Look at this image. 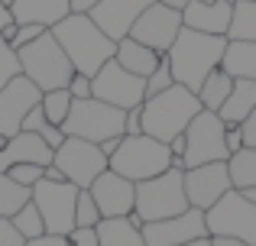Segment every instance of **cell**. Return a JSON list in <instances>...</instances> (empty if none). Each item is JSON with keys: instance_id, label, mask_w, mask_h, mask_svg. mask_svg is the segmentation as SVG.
Wrapping results in <instances>:
<instances>
[{"instance_id": "1", "label": "cell", "mask_w": 256, "mask_h": 246, "mask_svg": "<svg viewBox=\"0 0 256 246\" xmlns=\"http://www.w3.org/2000/svg\"><path fill=\"white\" fill-rule=\"evenodd\" d=\"M52 36L72 58L78 75L94 78L114 55H117V42L94 23L88 13H68L58 26H52Z\"/></svg>"}, {"instance_id": "2", "label": "cell", "mask_w": 256, "mask_h": 246, "mask_svg": "<svg viewBox=\"0 0 256 246\" xmlns=\"http://www.w3.org/2000/svg\"><path fill=\"white\" fill-rule=\"evenodd\" d=\"M224 52H227V36H208V32L182 26V32L175 36L172 49L166 52V55H169L175 81L198 94L201 81H204L214 68H220Z\"/></svg>"}, {"instance_id": "3", "label": "cell", "mask_w": 256, "mask_h": 246, "mask_svg": "<svg viewBox=\"0 0 256 246\" xmlns=\"http://www.w3.org/2000/svg\"><path fill=\"white\" fill-rule=\"evenodd\" d=\"M201 97L188 91L185 84H172L169 91L143 101V133L152 139L172 143L178 133L188 130V123L201 114Z\"/></svg>"}, {"instance_id": "4", "label": "cell", "mask_w": 256, "mask_h": 246, "mask_svg": "<svg viewBox=\"0 0 256 246\" xmlns=\"http://www.w3.org/2000/svg\"><path fill=\"white\" fill-rule=\"evenodd\" d=\"M20 65H23V75L30 78L42 94L46 91L68 88V81L75 78V65L65 55V49L58 45V39L52 36V29L42 32L36 42L20 49Z\"/></svg>"}, {"instance_id": "5", "label": "cell", "mask_w": 256, "mask_h": 246, "mask_svg": "<svg viewBox=\"0 0 256 246\" xmlns=\"http://www.w3.org/2000/svg\"><path fill=\"white\" fill-rule=\"evenodd\" d=\"M192 208L185 195V169H172L162 175L150 178V182H136V211L133 214L143 224L150 221H166V217H178Z\"/></svg>"}, {"instance_id": "6", "label": "cell", "mask_w": 256, "mask_h": 246, "mask_svg": "<svg viewBox=\"0 0 256 246\" xmlns=\"http://www.w3.org/2000/svg\"><path fill=\"white\" fill-rule=\"evenodd\" d=\"M110 169L130 182H150L172 169V149L162 139H152L146 133L140 136H124L120 149L110 156Z\"/></svg>"}, {"instance_id": "7", "label": "cell", "mask_w": 256, "mask_h": 246, "mask_svg": "<svg viewBox=\"0 0 256 246\" xmlns=\"http://www.w3.org/2000/svg\"><path fill=\"white\" fill-rule=\"evenodd\" d=\"M124 123H126V110L114 107V104H104L98 97H88V101L72 104V114L62 123V133L100 146L110 136H124Z\"/></svg>"}, {"instance_id": "8", "label": "cell", "mask_w": 256, "mask_h": 246, "mask_svg": "<svg viewBox=\"0 0 256 246\" xmlns=\"http://www.w3.org/2000/svg\"><path fill=\"white\" fill-rule=\"evenodd\" d=\"M204 224L211 237H227L246 246H256V204L246 201L244 191L230 188L214 208L204 211Z\"/></svg>"}, {"instance_id": "9", "label": "cell", "mask_w": 256, "mask_h": 246, "mask_svg": "<svg viewBox=\"0 0 256 246\" xmlns=\"http://www.w3.org/2000/svg\"><path fill=\"white\" fill-rule=\"evenodd\" d=\"M188 149L182 156V169H194V165L208 162H227L230 149H227V123L220 120L214 110H201L185 130Z\"/></svg>"}, {"instance_id": "10", "label": "cell", "mask_w": 256, "mask_h": 246, "mask_svg": "<svg viewBox=\"0 0 256 246\" xmlns=\"http://www.w3.org/2000/svg\"><path fill=\"white\" fill-rule=\"evenodd\" d=\"M78 185L72 182H42L32 185V204L39 208L46 221V234L68 237L75 230V204H78Z\"/></svg>"}, {"instance_id": "11", "label": "cell", "mask_w": 256, "mask_h": 246, "mask_svg": "<svg viewBox=\"0 0 256 246\" xmlns=\"http://www.w3.org/2000/svg\"><path fill=\"white\" fill-rule=\"evenodd\" d=\"M52 165H58L62 175L68 178L72 185L91 188L94 178L104 175V172L110 169V159L100 152L98 143H88V139H78V136H65V143L56 149Z\"/></svg>"}, {"instance_id": "12", "label": "cell", "mask_w": 256, "mask_h": 246, "mask_svg": "<svg viewBox=\"0 0 256 246\" xmlns=\"http://www.w3.org/2000/svg\"><path fill=\"white\" fill-rule=\"evenodd\" d=\"M91 94L104 104L120 107V110H133L146 101V78L130 75L117 58H110V62L91 78Z\"/></svg>"}, {"instance_id": "13", "label": "cell", "mask_w": 256, "mask_h": 246, "mask_svg": "<svg viewBox=\"0 0 256 246\" xmlns=\"http://www.w3.org/2000/svg\"><path fill=\"white\" fill-rule=\"evenodd\" d=\"M230 188H234V182H230L227 162H208V165L185 169V195H188V204L198 211L214 208Z\"/></svg>"}, {"instance_id": "14", "label": "cell", "mask_w": 256, "mask_h": 246, "mask_svg": "<svg viewBox=\"0 0 256 246\" xmlns=\"http://www.w3.org/2000/svg\"><path fill=\"white\" fill-rule=\"evenodd\" d=\"M42 104V91L26 75H16L6 88H0V136H16L32 107Z\"/></svg>"}, {"instance_id": "15", "label": "cell", "mask_w": 256, "mask_h": 246, "mask_svg": "<svg viewBox=\"0 0 256 246\" xmlns=\"http://www.w3.org/2000/svg\"><path fill=\"white\" fill-rule=\"evenodd\" d=\"M182 13L178 10H169L166 3H152L150 10L143 13V16L133 23L130 36L136 39V42L150 45L152 52H159V55H166V52L172 49L175 36L182 32Z\"/></svg>"}, {"instance_id": "16", "label": "cell", "mask_w": 256, "mask_h": 246, "mask_svg": "<svg viewBox=\"0 0 256 246\" xmlns=\"http://www.w3.org/2000/svg\"><path fill=\"white\" fill-rule=\"evenodd\" d=\"M198 237H211L208 234V224H204V211H198V208H188L178 217L143 224L146 246H182V243L198 240Z\"/></svg>"}, {"instance_id": "17", "label": "cell", "mask_w": 256, "mask_h": 246, "mask_svg": "<svg viewBox=\"0 0 256 246\" xmlns=\"http://www.w3.org/2000/svg\"><path fill=\"white\" fill-rule=\"evenodd\" d=\"M88 191L94 195L104 217H130L136 211V182L117 175L114 169H107L104 175L94 178V185Z\"/></svg>"}, {"instance_id": "18", "label": "cell", "mask_w": 256, "mask_h": 246, "mask_svg": "<svg viewBox=\"0 0 256 246\" xmlns=\"http://www.w3.org/2000/svg\"><path fill=\"white\" fill-rule=\"evenodd\" d=\"M152 3H159V0H100L88 16H91L114 42H120L124 36H130L133 23H136Z\"/></svg>"}, {"instance_id": "19", "label": "cell", "mask_w": 256, "mask_h": 246, "mask_svg": "<svg viewBox=\"0 0 256 246\" xmlns=\"http://www.w3.org/2000/svg\"><path fill=\"white\" fill-rule=\"evenodd\" d=\"M234 3L237 0H192L182 10V23L188 29L208 32V36H227L234 19Z\"/></svg>"}, {"instance_id": "20", "label": "cell", "mask_w": 256, "mask_h": 246, "mask_svg": "<svg viewBox=\"0 0 256 246\" xmlns=\"http://www.w3.org/2000/svg\"><path fill=\"white\" fill-rule=\"evenodd\" d=\"M56 159V149L46 143L39 133H30V130H20L16 136L6 139V146L0 149V172H10L13 165H23V162H32V165H52Z\"/></svg>"}, {"instance_id": "21", "label": "cell", "mask_w": 256, "mask_h": 246, "mask_svg": "<svg viewBox=\"0 0 256 246\" xmlns=\"http://www.w3.org/2000/svg\"><path fill=\"white\" fill-rule=\"evenodd\" d=\"M13 19L16 23H36V26H58L72 13L68 0H13Z\"/></svg>"}, {"instance_id": "22", "label": "cell", "mask_w": 256, "mask_h": 246, "mask_svg": "<svg viewBox=\"0 0 256 246\" xmlns=\"http://www.w3.org/2000/svg\"><path fill=\"white\" fill-rule=\"evenodd\" d=\"M114 58H117L130 75H136V78H150L152 71L159 68V62H162L159 52H152L150 45H143V42H136L133 36L120 39V42H117V55H114Z\"/></svg>"}, {"instance_id": "23", "label": "cell", "mask_w": 256, "mask_h": 246, "mask_svg": "<svg viewBox=\"0 0 256 246\" xmlns=\"http://www.w3.org/2000/svg\"><path fill=\"white\" fill-rule=\"evenodd\" d=\"M256 110V81L250 78H234V91L224 101V107L218 110V117L227 126H240Z\"/></svg>"}, {"instance_id": "24", "label": "cell", "mask_w": 256, "mask_h": 246, "mask_svg": "<svg viewBox=\"0 0 256 246\" xmlns=\"http://www.w3.org/2000/svg\"><path fill=\"white\" fill-rule=\"evenodd\" d=\"M98 240L100 246H146L143 227H136L130 217H104L98 224Z\"/></svg>"}, {"instance_id": "25", "label": "cell", "mask_w": 256, "mask_h": 246, "mask_svg": "<svg viewBox=\"0 0 256 246\" xmlns=\"http://www.w3.org/2000/svg\"><path fill=\"white\" fill-rule=\"evenodd\" d=\"M220 68L234 78H250L256 81V42H230L227 39V52Z\"/></svg>"}, {"instance_id": "26", "label": "cell", "mask_w": 256, "mask_h": 246, "mask_svg": "<svg viewBox=\"0 0 256 246\" xmlns=\"http://www.w3.org/2000/svg\"><path fill=\"white\" fill-rule=\"evenodd\" d=\"M230 91H234V75H227L224 68H214L211 75L201 81V88H198L201 107H204V110H214V114H218V110L224 107V101L230 97Z\"/></svg>"}, {"instance_id": "27", "label": "cell", "mask_w": 256, "mask_h": 246, "mask_svg": "<svg viewBox=\"0 0 256 246\" xmlns=\"http://www.w3.org/2000/svg\"><path fill=\"white\" fill-rule=\"evenodd\" d=\"M230 42H256V0H237L234 3V19L227 29Z\"/></svg>"}, {"instance_id": "28", "label": "cell", "mask_w": 256, "mask_h": 246, "mask_svg": "<svg viewBox=\"0 0 256 246\" xmlns=\"http://www.w3.org/2000/svg\"><path fill=\"white\" fill-rule=\"evenodd\" d=\"M227 169H230V182H234L237 191L253 188L256 185V149L244 146L240 152H234V156L227 159Z\"/></svg>"}, {"instance_id": "29", "label": "cell", "mask_w": 256, "mask_h": 246, "mask_svg": "<svg viewBox=\"0 0 256 246\" xmlns=\"http://www.w3.org/2000/svg\"><path fill=\"white\" fill-rule=\"evenodd\" d=\"M32 201V188H23L6 172H0V217H13L23 204Z\"/></svg>"}, {"instance_id": "30", "label": "cell", "mask_w": 256, "mask_h": 246, "mask_svg": "<svg viewBox=\"0 0 256 246\" xmlns=\"http://www.w3.org/2000/svg\"><path fill=\"white\" fill-rule=\"evenodd\" d=\"M72 104H75V97H72L68 88L46 91V94H42V114H46V120L56 123V126H62L65 120H68V114H72Z\"/></svg>"}, {"instance_id": "31", "label": "cell", "mask_w": 256, "mask_h": 246, "mask_svg": "<svg viewBox=\"0 0 256 246\" xmlns=\"http://www.w3.org/2000/svg\"><path fill=\"white\" fill-rule=\"evenodd\" d=\"M23 130H30V133H39V136H42L46 143L52 146V149H58V146L65 143V133H62V126H56V123H49V120H46V114H42V104H39V107H32L30 114H26V120H23Z\"/></svg>"}, {"instance_id": "32", "label": "cell", "mask_w": 256, "mask_h": 246, "mask_svg": "<svg viewBox=\"0 0 256 246\" xmlns=\"http://www.w3.org/2000/svg\"><path fill=\"white\" fill-rule=\"evenodd\" d=\"M13 221V227L20 230V234L26 237V240H36V237H42L46 234V221H42V214H39V208L36 204H23V208L16 211V214L10 217Z\"/></svg>"}, {"instance_id": "33", "label": "cell", "mask_w": 256, "mask_h": 246, "mask_svg": "<svg viewBox=\"0 0 256 246\" xmlns=\"http://www.w3.org/2000/svg\"><path fill=\"white\" fill-rule=\"evenodd\" d=\"M100 221H104V214H100L94 195L88 188H82L78 191V204H75V227H98Z\"/></svg>"}, {"instance_id": "34", "label": "cell", "mask_w": 256, "mask_h": 246, "mask_svg": "<svg viewBox=\"0 0 256 246\" xmlns=\"http://www.w3.org/2000/svg\"><path fill=\"white\" fill-rule=\"evenodd\" d=\"M16 75H23V65H20V52L0 36V88L13 81Z\"/></svg>"}, {"instance_id": "35", "label": "cell", "mask_w": 256, "mask_h": 246, "mask_svg": "<svg viewBox=\"0 0 256 246\" xmlns=\"http://www.w3.org/2000/svg\"><path fill=\"white\" fill-rule=\"evenodd\" d=\"M172 84H178V81H175V75H172L169 55H162L159 68L152 71L150 78H146V97H156V94H162V91H169V88H172Z\"/></svg>"}, {"instance_id": "36", "label": "cell", "mask_w": 256, "mask_h": 246, "mask_svg": "<svg viewBox=\"0 0 256 246\" xmlns=\"http://www.w3.org/2000/svg\"><path fill=\"white\" fill-rule=\"evenodd\" d=\"M6 175L13 178V182H20L23 188H32L36 182H42L46 178V165H32V162H23V165H13Z\"/></svg>"}, {"instance_id": "37", "label": "cell", "mask_w": 256, "mask_h": 246, "mask_svg": "<svg viewBox=\"0 0 256 246\" xmlns=\"http://www.w3.org/2000/svg\"><path fill=\"white\" fill-rule=\"evenodd\" d=\"M42 32H49V29H46V26H36V23H20L16 26V36H13V49H23V45H30V42H36V39L39 36H42Z\"/></svg>"}, {"instance_id": "38", "label": "cell", "mask_w": 256, "mask_h": 246, "mask_svg": "<svg viewBox=\"0 0 256 246\" xmlns=\"http://www.w3.org/2000/svg\"><path fill=\"white\" fill-rule=\"evenodd\" d=\"M0 246H26V237L13 227L10 217H0Z\"/></svg>"}, {"instance_id": "39", "label": "cell", "mask_w": 256, "mask_h": 246, "mask_svg": "<svg viewBox=\"0 0 256 246\" xmlns=\"http://www.w3.org/2000/svg\"><path fill=\"white\" fill-rule=\"evenodd\" d=\"M65 240H68V246H100L98 227H75Z\"/></svg>"}, {"instance_id": "40", "label": "cell", "mask_w": 256, "mask_h": 246, "mask_svg": "<svg viewBox=\"0 0 256 246\" xmlns=\"http://www.w3.org/2000/svg\"><path fill=\"white\" fill-rule=\"evenodd\" d=\"M68 91H72V97H75V101H88V97H94L91 94V78H88V75H78V71H75V78L68 81Z\"/></svg>"}, {"instance_id": "41", "label": "cell", "mask_w": 256, "mask_h": 246, "mask_svg": "<svg viewBox=\"0 0 256 246\" xmlns=\"http://www.w3.org/2000/svg\"><path fill=\"white\" fill-rule=\"evenodd\" d=\"M140 133H143V104L126 110V123H124V136H140Z\"/></svg>"}, {"instance_id": "42", "label": "cell", "mask_w": 256, "mask_h": 246, "mask_svg": "<svg viewBox=\"0 0 256 246\" xmlns=\"http://www.w3.org/2000/svg\"><path fill=\"white\" fill-rule=\"evenodd\" d=\"M240 130H244V146L256 149V110H253L250 117H246L244 123H240Z\"/></svg>"}, {"instance_id": "43", "label": "cell", "mask_w": 256, "mask_h": 246, "mask_svg": "<svg viewBox=\"0 0 256 246\" xmlns=\"http://www.w3.org/2000/svg\"><path fill=\"white\" fill-rule=\"evenodd\" d=\"M227 149H230V156L244 149V130L240 126H227Z\"/></svg>"}, {"instance_id": "44", "label": "cell", "mask_w": 256, "mask_h": 246, "mask_svg": "<svg viewBox=\"0 0 256 246\" xmlns=\"http://www.w3.org/2000/svg\"><path fill=\"white\" fill-rule=\"evenodd\" d=\"M26 246H68L65 237H56V234H42L36 240H26Z\"/></svg>"}, {"instance_id": "45", "label": "cell", "mask_w": 256, "mask_h": 246, "mask_svg": "<svg viewBox=\"0 0 256 246\" xmlns=\"http://www.w3.org/2000/svg\"><path fill=\"white\" fill-rule=\"evenodd\" d=\"M169 149H172V159H182L185 156V149H188V139H185V133H178V136L169 143Z\"/></svg>"}, {"instance_id": "46", "label": "cell", "mask_w": 256, "mask_h": 246, "mask_svg": "<svg viewBox=\"0 0 256 246\" xmlns=\"http://www.w3.org/2000/svg\"><path fill=\"white\" fill-rule=\"evenodd\" d=\"M120 143H124V136H110V139H104V143H100V152H104V156L110 159L114 152L120 149Z\"/></svg>"}, {"instance_id": "47", "label": "cell", "mask_w": 256, "mask_h": 246, "mask_svg": "<svg viewBox=\"0 0 256 246\" xmlns=\"http://www.w3.org/2000/svg\"><path fill=\"white\" fill-rule=\"evenodd\" d=\"M68 3H72V13H91L100 0H68Z\"/></svg>"}, {"instance_id": "48", "label": "cell", "mask_w": 256, "mask_h": 246, "mask_svg": "<svg viewBox=\"0 0 256 246\" xmlns=\"http://www.w3.org/2000/svg\"><path fill=\"white\" fill-rule=\"evenodd\" d=\"M10 23H16V19H13V10H10L6 3H0V32H4Z\"/></svg>"}, {"instance_id": "49", "label": "cell", "mask_w": 256, "mask_h": 246, "mask_svg": "<svg viewBox=\"0 0 256 246\" xmlns=\"http://www.w3.org/2000/svg\"><path fill=\"white\" fill-rule=\"evenodd\" d=\"M46 178H49V182H68V178L62 175V169H58V165H46Z\"/></svg>"}, {"instance_id": "50", "label": "cell", "mask_w": 256, "mask_h": 246, "mask_svg": "<svg viewBox=\"0 0 256 246\" xmlns=\"http://www.w3.org/2000/svg\"><path fill=\"white\" fill-rule=\"evenodd\" d=\"M159 3H166L169 10H178V13H182V10H185L188 3H192V0H159Z\"/></svg>"}, {"instance_id": "51", "label": "cell", "mask_w": 256, "mask_h": 246, "mask_svg": "<svg viewBox=\"0 0 256 246\" xmlns=\"http://www.w3.org/2000/svg\"><path fill=\"white\" fill-rule=\"evenodd\" d=\"M182 246H214V237H198L192 243H182Z\"/></svg>"}, {"instance_id": "52", "label": "cell", "mask_w": 256, "mask_h": 246, "mask_svg": "<svg viewBox=\"0 0 256 246\" xmlns=\"http://www.w3.org/2000/svg\"><path fill=\"white\" fill-rule=\"evenodd\" d=\"M214 246H246L240 240H227V237H214Z\"/></svg>"}, {"instance_id": "53", "label": "cell", "mask_w": 256, "mask_h": 246, "mask_svg": "<svg viewBox=\"0 0 256 246\" xmlns=\"http://www.w3.org/2000/svg\"><path fill=\"white\" fill-rule=\"evenodd\" d=\"M16 26H20V23H10V26H6L4 32H0V36H4L6 42H13V36H16Z\"/></svg>"}, {"instance_id": "54", "label": "cell", "mask_w": 256, "mask_h": 246, "mask_svg": "<svg viewBox=\"0 0 256 246\" xmlns=\"http://www.w3.org/2000/svg\"><path fill=\"white\" fill-rule=\"evenodd\" d=\"M244 198H246V201H253V204H256V185H253V188H244Z\"/></svg>"}, {"instance_id": "55", "label": "cell", "mask_w": 256, "mask_h": 246, "mask_svg": "<svg viewBox=\"0 0 256 246\" xmlns=\"http://www.w3.org/2000/svg\"><path fill=\"white\" fill-rule=\"evenodd\" d=\"M4 146H6V136H0V149H4Z\"/></svg>"}, {"instance_id": "56", "label": "cell", "mask_w": 256, "mask_h": 246, "mask_svg": "<svg viewBox=\"0 0 256 246\" xmlns=\"http://www.w3.org/2000/svg\"><path fill=\"white\" fill-rule=\"evenodd\" d=\"M0 3H6V6H13V0H0Z\"/></svg>"}]
</instances>
